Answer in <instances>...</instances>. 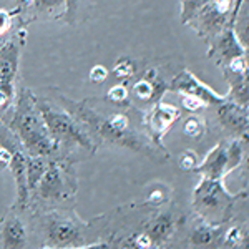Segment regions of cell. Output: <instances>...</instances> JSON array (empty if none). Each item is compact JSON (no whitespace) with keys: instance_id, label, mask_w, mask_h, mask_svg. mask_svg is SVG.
I'll list each match as a JSON object with an SVG mask.
<instances>
[{"instance_id":"obj_32","label":"cell","mask_w":249,"mask_h":249,"mask_svg":"<svg viewBox=\"0 0 249 249\" xmlns=\"http://www.w3.org/2000/svg\"><path fill=\"white\" fill-rule=\"evenodd\" d=\"M43 249H53V248H43ZM60 249H111L108 244L98 243V244H90V246H73V248H60Z\"/></svg>"},{"instance_id":"obj_10","label":"cell","mask_w":249,"mask_h":249,"mask_svg":"<svg viewBox=\"0 0 249 249\" xmlns=\"http://www.w3.org/2000/svg\"><path fill=\"white\" fill-rule=\"evenodd\" d=\"M179 111L176 107L168 103H156L148 116V128L155 136H163L170 130V126L178 120Z\"/></svg>"},{"instance_id":"obj_19","label":"cell","mask_w":249,"mask_h":249,"mask_svg":"<svg viewBox=\"0 0 249 249\" xmlns=\"http://www.w3.org/2000/svg\"><path fill=\"white\" fill-rule=\"evenodd\" d=\"M113 73H115V77L120 78V80L133 77L135 63L131 62L130 58H120L118 62L115 63V67H113Z\"/></svg>"},{"instance_id":"obj_29","label":"cell","mask_w":249,"mask_h":249,"mask_svg":"<svg viewBox=\"0 0 249 249\" xmlns=\"http://www.w3.org/2000/svg\"><path fill=\"white\" fill-rule=\"evenodd\" d=\"M10 160H12L10 150L7 146H3V144H0V171L10 166Z\"/></svg>"},{"instance_id":"obj_14","label":"cell","mask_w":249,"mask_h":249,"mask_svg":"<svg viewBox=\"0 0 249 249\" xmlns=\"http://www.w3.org/2000/svg\"><path fill=\"white\" fill-rule=\"evenodd\" d=\"M203 171H206L208 175H211L213 178H216L223 171H226V148L223 144H219L214 151H211L208 155L206 161L201 166Z\"/></svg>"},{"instance_id":"obj_26","label":"cell","mask_w":249,"mask_h":249,"mask_svg":"<svg viewBox=\"0 0 249 249\" xmlns=\"http://www.w3.org/2000/svg\"><path fill=\"white\" fill-rule=\"evenodd\" d=\"M206 103L203 102V100H199L198 96H193V95H183V107L186 108V110H199V108H203Z\"/></svg>"},{"instance_id":"obj_15","label":"cell","mask_w":249,"mask_h":249,"mask_svg":"<svg viewBox=\"0 0 249 249\" xmlns=\"http://www.w3.org/2000/svg\"><path fill=\"white\" fill-rule=\"evenodd\" d=\"M196 195H198V203L201 204L203 208H210V210L218 206V203L221 199V190L213 179L204 181L201 186L198 188Z\"/></svg>"},{"instance_id":"obj_9","label":"cell","mask_w":249,"mask_h":249,"mask_svg":"<svg viewBox=\"0 0 249 249\" xmlns=\"http://www.w3.org/2000/svg\"><path fill=\"white\" fill-rule=\"evenodd\" d=\"M0 244L3 249H23L27 246V230L15 214L5 216L0 224Z\"/></svg>"},{"instance_id":"obj_18","label":"cell","mask_w":249,"mask_h":249,"mask_svg":"<svg viewBox=\"0 0 249 249\" xmlns=\"http://www.w3.org/2000/svg\"><path fill=\"white\" fill-rule=\"evenodd\" d=\"M234 29H236V35H238V38H239V43L243 45L244 55L249 57V15L236 18Z\"/></svg>"},{"instance_id":"obj_33","label":"cell","mask_w":249,"mask_h":249,"mask_svg":"<svg viewBox=\"0 0 249 249\" xmlns=\"http://www.w3.org/2000/svg\"><path fill=\"white\" fill-rule=\"evenodd\" d=\"M136 243H138V246L142 249H148L151 246V238L148 234H142L138 239H136Z\"/></svg>"},{"instance_id":"obj_6","label":"cell","mask_w":249,"mask_h":249,"mask_svg":"<svg viewBox=\"0 0 249 249\" xmlns=\"http://www.w3.org/2000/svg\"><path fill=\"white\" fill-rule=\"evenodd\" d=\"M68 184L70 181L65 168L58 163H48L45 175L42 176L35 191L45 201H60L68 196Z\"/></svg>"},{"instance_id":"obj_23","label":"cell","mask_w":249,"mask_h":249,"mask_svg":"<svg viewBox=\"0 0 249 249\" xmlns=\"http://www.w3.org/2000/svg\"><path fill=\"white\" fill-rule=\"evenodd\" d=\"M183 130H184V133H186L188 136L196 138V136L201 135L203 126H201V123L198 122V118H188L186 123H184V126H183Z\"/></svg>"},{"instance_id":"obj_34","label":"cell","mask_w":249,"mask_h":249,"mask_svg":"<svg viewBox=\"0 0 249 249\" xmlns=\"http://www.w3.org/2000/svg\"><path fill=\"white\" fill-rule=\"evenodd\" d=\"M230 241L231 243H238V241H241V232L238 230H232L230 232Z\"/></svg>"},{"instance_id":"obj_24","label":"cell","mask_w":249,"mask_h":249,"mask_svg":"<svg viewBox=\"0 0 249 249\" xmlns=\"http://www.w3.org/2000/svg\"><path fill=\"white\" fill-rule=\"evenodd\" d=\"M63 3L67 5V0H35V5L40 12H53Z\"/></svg>"},{"instance_id":"obj_20","label":"cell","mask_w":249,"mask_h":249,"mask_svg":"<svg viewBox=\"0 0 249 249\" xmlns=\"http://www.w3.org/2000/svg\"><path fill=\"white\" fill-rule=\"evenodd\" d=\"M206 2H208V0H183V2H181V5H183V10H181L183 22L190 23L193 20V17L198 14L199 9H201Z\"/></svg>"},{"instance_id":"obj_31","label":"cell","mask_w":249,"mask_h":249,"mask_svg":"<svg viewBox=\"0 0 249 249\" xmlns=\"http://www.w3.org/2000/svg\"><path fill=\"white\" fill-rule=\"evenodd\" d=\"M10 23H12L10 15L7 14L5 10H0V34H3V32H5L7 29H9Z\"/></svg>"},{"instance_id":"obj_4","label":"cell","mask_w":249,"mask_h":249,"mask_svg":"<svg viewBox=\"0 0 249 249\" xmlns=\"http://www.w3.org/2000/svg\"><path fill=\"white\" fill-rule=\"evenodd\" d=\"M0 144L7 146L12 153L10 160V171L15 178V184H17V206L25 208L29 204L30 190L27 184V161H29V153L20 143L17 135L10 130L3 122H0Z\"/></svg>"},{"instance_id":"obj_3","label":"cell","mask_w":249,"mask_h":249,"mask_svg":"<svg viewBox=\"0 0 249 249\" xmlns=\"http://www.w3.org/2000/svg\"><path fill=\"white\" fill-rule=\"evenodd\" d=\"M37 107L42 113L47 130L58 146L83 148L87 151H95V140L82 123L60 103H53L52 100L37 98Z\"/></svg>"},{"instance_id":"obj_11","label":"cell","mask_w":249,"mask_h":249,"mask_svg":"<svg viewBox=\"0 0 249 249\" xmlns=\"http://www.w3.org/2000/svg\"><path fill=\"white\" fill-rule=\"evenodd\" d=\"M218 116H219L221 123H223L228 130H232V131H244L249 124L246 110H244L243 105H238V103L223 102L218 110Z\"/></svg>"},{"instance_id":"obj_27","label":"cell","mask_w":249,"mask_h":249,"mask_svg":"<svg viewBox=\"0 0 249 249\" xmlns=\"http://www.w3.org/2000/svg\"><path fill=\"white\" fill-rule=\"evenodd\" d=\"M108 77V70L103 65H95L90 71V80L95 83H102L103 80H107Z\"/></svg>"},{"instance_id":"obj_12","label":"cell","mask_w":249,"mask_h":249,"mask_svg":"<svg viewBox=\"0 0 249 249\" xmlns=\"http://www.w3.org/2000/svg\"><path fill=\"white\" fill-rule=\"evenodd\" d=\"M164 83L156 78V70H148L146 75L133 85V93L143 102H153L164 91Z\"/></svg>"},{"instance_id":"obj_13","label":"cell","mask_w":249,"mask_h":249,"mask_svg":"<svg viewBox=\"0 0 249 249\" xmlns=\"http://www.w3.org/2000/svg\"><path fill=\"white\" fill-rule=\"evenodd\" d=\"M48 166V161L43 156H30L29 161H27V184H29V190L35 191L42 179V176L45 175Z\"/></svg>"},{"instance_id":"obj_7","label":"cell","mask_w":249,"mask_h":249,"mask_svg":"<svg viewBox=\"0 0 249 249\" xmlns=\"http://www.w3.org/2000/svg\"><path fill=\"white\" fill-rule=\"evenodd\" d=\"M171 88L175 91L181 95H193L198 96L199 100H203L204 103H223L226 102V95H221L218 91H214L211 87H208L206 83L198 80L196 75H193L191 71L183 70L171 83Z\"/></svg>"},{"instance_id":"obj_25","label":"cell","mask_w":249,"mask_h":249,"mask_svg":"<svg viewBox=\"0 0 249 249\" xmlns=\"http://www.w3.org/2000/svg\"><path fill=\"white\" fill-rule=\"evenodd\" d=\"M193 243L195 244H211L213 243V232L210 230H196L193 234Z\"/></svg>"},{"instance_id":"obj_35","label":"cell","mask_w":249,"mask_h":249,"mask_svg":"<svg viewBox=\"0 0 249 249\" xmlns=\"http://www.w3.org/2000/svg\"><path fill=\"white\" fill-rule=\"evenodd\" d=\"M243 78H244V83H246V87L249 88V67L243 71Z\"/></svg>"},{"instance_id":"obj_30","label":"cell","mask_w":249,"mask_h":249,"mask_svg":"<svg viewBox=\"0 0 249 249\" xmlns=\"http://www.w3.org/2000/svg\"><path fill=\"white\" fill-rule=\"evenodd\" d=\"M78 3L80 0H67V20L70 23L75 22V15L78 10Z\"/></svg>"},{"instance_id":"obj_16","label":"cell","mask_w":249,"mask_h":249,"mask_svg":"<svg viewBox=\"0 0 249 249\" xmlns=\"http://www.w3.org/2000/svg\"><path fill=\"white\" fill-rule=\"evenodd\" d=\"M228 78H230V93L234 100V103L246 107L249 103V88L244 83L243 73H232L228 70Z\"/></svg>"},{"instance_id":"obj_17","label":"cell","mask_w":249,"mask_h":249,"mask_svg":"<svg viewBox=\"0 0 249 249\" xmlns=\"http://www.w3.org/2000/svg\"><path fill=\"white\" fill-rule=\"evenodd\" d=\"M171 228H173L171 218L166 214H163V216H160V218H156L153 223L150 224V228H148V236L156 241L164 239L171 232Z\"/></svg>"},{"instance_id":"obj_37","label":"cell","mask_w":249,"mask_h":249,"mask_svg":"<svg viewBox=\"0 0 249 249\" xmlns=\"http://www.w3.org/2000/svg\"><path fill=\"white\" fill-rule=\"evenodd\" d=\"M248 249H249V243H248Z\"/></svg>"},{"instance_id":"obj_5","label":"cell","mask_w":249,"mask_h":249,"mask_svg":"<svg viewBox=\"0 0 249 249\" xmlns=\"http://www.w3.org/2000/svg\"><path fill=\"white\" fill-rule=\"evenodd\" d=\"M47 239L50 248H73L83 239V224L70 214H52L47 219Z\"/></svg>"},{"instance_id":"obj_36","label":"cell","mask_w":249,"mask_h":249,"mask_svg":"<svg viewBox=\"0 0 249 249\" xmlns=\"http://www.w3.org/2000/svg\"><path fill=\"white\" fill-rule=\"evenodd\" d=\"M248 170H249V156H248Z\"/></svg>"},{"instance_id":"obj_22","label":"cell","mask_w":249,"mask_h":249,"mask_svg":"<svg viewBox=\"0 0 249 249\" xmlns=\"http://www.w3.org/2000/svg\"><path fill=\"white\" fill-rule=\"evenodd\" d=\"M241 160V146L239 143H231L230 146H226V170H231Z\"/></svg>"},{"instance_id":"obj_2","label":"cell","mask_w":249,"mask_h":249,"mask_svg":"<svg viewBox=\"0 0 249 249\" xmlns=\"http://www.w3.org/2000/svg\"><path fill=\"white\" fill-rule=\"evenodd\" d=\"M20 140L30 156H52L57 153L58 144L52 138L37 107V96L27 88H22L10 113V124H7Z\"/></svg>"},{"instance_id":"obj_21","label":"cell","mask_w":249,"mask_h":249,"mask_svg":"<svg viewBox=\"0 0 249 249\" xmlns=\"http://www.w3.org/2000/svg\"><path fill=\"white\" fill-rule=\"evenodd\" d=\"M107 98H108V102L115 103V105H122V103L126 102V98H128L126 87H124V85L111 87L110 90H108V93H107Z\"/></svg>"},{"instance_id":"obj_1","label":"cell","mask_w":249,"mask_h":249,"mask_svg":"<svg viewBox=\"0 0 249 249\" xmlns=\"http://www.w3.org/2000/svg\"><path fill=\"white\" fill-rule=\"evenodd\" d=\"M58 103L65 110L70 111L78 123L93 136V140H103L116 146H124L130 150L140 151L143 148V143L140 136L133 133L130 128V120L123 113H108L103 115L93 107H90V102H75L63 95H57Z\"/></svg>"},{"instance_id":"obj_28","label":"cell","mask_w":249,"mask_h":249,"mask_svg":"<svg viewBox=\"0 0 249 249\" xmlns=\"http://www.w3.org/2000/svg\"><path fill=\"white\" fill-rule=\"evenodd\" d=\"M179 164H181L183 170H193L196 166V156L191 151H186L179 156Z\"/></svg>"},{"instance_id":"obj_8","label":"cell","mask_w":249,"mask_h":249,"mask_svg":"<svg viewBox=\"0 0 249 249\" xmlns=\"http://www.w3.org/2000/svg\"><path fill=\"white\" fill-rule=\"evenodd\" d=\"M230 15L231 14L219 10L213 3V0H208L201 9H199L198 14L193 17L190 23H193L201 35H213V37H216L224 29L226 22L230 20Z\"/></svg>"}]
</instances>
